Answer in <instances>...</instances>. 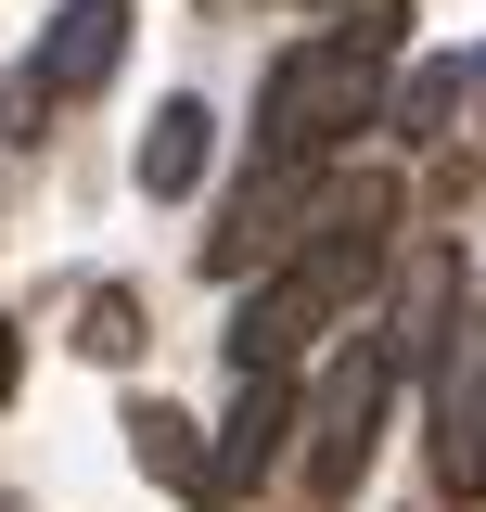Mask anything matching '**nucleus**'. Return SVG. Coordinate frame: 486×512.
<instances>
[{"mask_svg":"<svg viewBox=\"0 0 486 512\" xmlns=\"http://www.w3.org/2000/svg\"><path fill=\"white\" fill-rule=\"evenodd\" d=\"M128 448H141V461H154V474H167V487H180V500L205 512V448H192V410L141 397V410H128Z\"/></svg>","mask_w":486,"mask_h":512,"instance_id":"obj_9","label":"nucleus"},{"mask_svg":"<svg viewBox=\"0 0 486 512\" xmlns=\"http://www.w3.org/2000/svg\"><path fill=\"white\" fill-rule=\"evenodd\" d=\"M77 359H103V372H128V359H141V295H128V282L77 295Z\"/></svg>","mask_w":486,"mask_h":512,"instance_id":"obj_11","label":"nucleus"},{"mask_svg":"<svg viewBox=\"0 0 486 512\" xmlns=\"http://www.w3.org/2000/svg\"><path fill=\"white\" fill-rule=\"evenodd\" d=\"M282 436H295V372H243L231 423H218V448H205V512H231L269 461H282Z\"/></svg>","mask_w":486,"mask_h":512,"instance_id":"obj_5","label":"nucleus"},{"mask_svg":"<svg viewBox=\"0 0 486 512\" xmlns=\"http://www.w3.org/2000/svg\"><path fill=\"white\" fill-rule=\"evenodd\" d=\"M384 103H397V0H359L333 39H307V52H282V64H269L256 154H269V167H320L333 141L384 128Z\"/></svg>","mask_w":486,"mask_h":512,"instance_id":"obj_1","label":"nucleus"},{"mask_svg":"<svg viewBox=\"0 0 486 512\" xmlns=\"http://www.w3.org/2000/svg\"><path fill=\"white\" fill-rule=\"evenodd\" d=\"M474 77H486V64H461V52L410 64V77H397V103H384V128H410V141H435V128H448V103H461Z\"/></svg>","mask_w":486,"mask_h":512,"instance_id":"obj_10","label":"nucleus"},{"mask_svg":"<svg viewBox=\"0 0 486 512\" xmlns=\"http://www.w3.org/2000/svg\"><path fill=\"white\" fill-rule=\"evenodd\" d=\"M205 167H218V116L205 103H154V128H141V192L154 205H180V192H205Z\"/></svg>","mask_w":486,"mask_h":512,"instance_id":"obj_8","label":"nucleus"},{"mask_svg":"<svg viewBox=\"0 0 486 512\" xmlns=\"http://www.w3.org/2000/svg\"><path fill=\"white\" fill-rule=\"evenodd\" d=\"M13 384H26V333L0 320V410H13Z\"/></svg>","mask_w":486,"mask_h":512,"instance_id":"obj_12","label":"nucleus"},{"mask_svg":"<svg viewBox=\"0 0 486 512\" xmlns=\"http://www.w3.org/2000/svg\"><path fill=\"white\" fill-rule=\"evenodd\" d=\"M448 333H461V256H448V244H410L397 269H384V346L423 372Z\"/></svg>","mask_w":486,"mask_h":512,"instance_id":"obj_6","label":"nucleus"},{"mask_svg":"<svg viewBox=\"0 0 486 512\" xmlns=\"http://www.w3.org/2000/svg\"><path fill=\"white\" fill-rule=\"evenodd\" d=\"M371 269H384V231H320V244H295L256 295H243V320H231V372H295L307 346L359 308Z\"/></svg>","mask_w":486,"mask_h":512,"instance_id":"obj_2","label":"nucleus"},{"mask_svg":"<svg viewBox=\"0 0 486 512\" xmlns=\"http://www.w3.org/2000/svg\"><path fill=\"white\" fill-rule=\"evenodd\" d=\"M116 64H128V0H64L52 39H39V90L52 103H90Z\"/></svg>","mask_w":486,"mask_h":512,"instance_id":"obj_7","label":"nucleus"},{"mask_svg":"<svg viewBox=\"0 0 486 512\" xmlns=\"http://www.w3.org/2000/svg\"><path fill=\"white\" fill-rule=\"evenodd\" d=\"M423 397H435V500H486V320H461L448 346L423 359Z\"/></svg>","mask_w":486,"mask_h":512,"instance_id":"obj_4","label":"nucleus"},{"mask_svg":"<svg viewBox=\"0 0 486 512\" xmlns=\"http://www.w3.org/2000/svg\"><path fill=\"white\" fill-rule=\"evenodd\" d=\"M384 397H397V346L384 333H359L346 359H320V384L295 397V487H307V512H346L371 436H384Z\"/></svg>","mask_w":486,"mask_h":512,"instance_id":"obj_3","label":"nucleus"}]
</instances>
